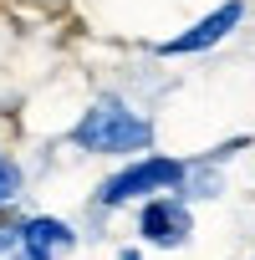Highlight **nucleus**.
<instances>
[{
  "instance_id": "6",
  "label": "nucleus",
  "mask_w": 255,
  "mask_h": 260,
  "mask_svg": "<svg viewBox=\"0 0 255 260\" xmlns=\"http://www.w3.org/2000/svg\"><path fill=\"white\" fill-rule=\"evenodd\" d=\"M16 245H21V230H16V209H11V214H0V260H6Z\"/></svg>"
},
{
  "instance_id": "2",
  "label": "nucleus",
  "mask_w": 255,
  "mask_h": 260,
  "mask_svg": "<svg viewBox=\"0 0 255 260\" xmlns=\"http://www.w3.org/2000/svg\"><path fill=\"white\" fill-rule=\"evenodd\" d=\"M184 179H189V158L148 148V153H138V158L112 164V169L97 179V189H92V209H97V214L133 209V204H143V199H153V194H179Z\"/></svg>"
},
{
  "instance_id": "4",
  "label": "nucleus",
  "mask_w": 255,
  "mask_h": 260,
  "mask_svg": "<svg viewBox=\"0 0 255 260\" xmlns=\"http://www.w3.org/2000/svg\"><path fill=\"white\" fill-rule=\"evenodd\" d=\"M245 16H250V6H245V0H219L214 11H204V16H199V21H189L184 31L164 36V41H158V56H164V61H179V56H204V51L225 46V41L245 26Z\"/></svg>"
},
{
  "instance_id": "8",
  "label": "nucleus",
  "mask_w": 255,
  "mask_h": 260,
  "mask_svg": "<svg viewBox=\"0 0 255 260\" xmlns=\"http://www.w3.org/2000/svg\"><path fill=\"white\" fill-rule=\"evenodd\" d=\"M6 260H46V255H36V250H26V245H16V250H11Z\"/></svg>"
},
{
  "instance_id": "7",
  "label": "nucleus",
  "mask_w": 255,
  "mask_h": 260,
  "mask_svg": "<svg viewBox=\"0 0 255 260\" xmlns=\"http://www.w3.org/2000/svg\"><path fill=\"white\" fill-rule=\"evenodd\" d=\"M112 260H148V250L133 240V245H117V250H112Z\"/></svg>"
},
{
  "instance_id": "3",
  "label": "nucleus",
  "mask_w": 255,
  "mask_h": 260,
  "mask_svg": "<svg viewBox=\"0 0 255 260\" xmlns=\"http://www.w3.org/2000/svg\"><path fill=\"white\" fill-rule=\"evenodd\" d=\"M133 240L143 250H184L194 240V199L153 194V199L133 204Z\"/></svg>"
},
{
  "instance_id": "9",
  "label": "nucleus",
  "mask_w": 255,
  "mask_h": 260,
  "mask_svg": "<svg viewBox=\"0 0 255 260\" xmlns=\"http://www.w3.org/2000/svg\"><path fill=\"white\" fill-rule=\"evenodd\" d=\"M6 153H11V148H6V133H0V158H6Z\"/></svg>"
},
{
  "instance_id": "1",
  "label": "nucleus",
  "mask_w": 255,
  "mask_h": 260,
  "mask_svg": "<svg viewBox=\"0 0 255 260\" xmlns=\"http://www.w3.org/2000/svg\"><path fill=\"white\" fill-rule=\"evenodd\" d=\"M67 143H72L77 153H87V158H112V164H122V158L148 153V148L158 143V127H153V117H148L138 102H128L122 92H97V97L82 107V117L72 122Z\"/></svg>"
},
{
  "instance_id": "5",
  "label": "nucleus",
  "mask_w": 255,
  "mask_h": 260,
  "mask_svg": "<svg viewBox=\"0 0 255 260\" xmlns=\"http://www.w3.org/2000/svg\"><path fill=\"white\" fill-rule=\"evenodd\" d=\"M16 230H21V245L36 250V255H46V260H67L82 245V230L72 219H61V214H46V209L16 214Z\"/></svg>"
}]
</instances>
